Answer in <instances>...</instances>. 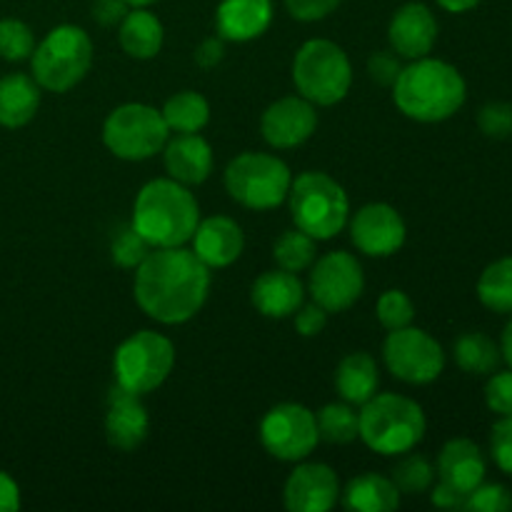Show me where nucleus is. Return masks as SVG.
Segmentation results:
<instances>
[{
    "mask_svg": "<svg viewBox=\"0 0 512 512\" xmlns=\"http://www.w3.org/2000/svg\"><path fill=\"white\" fill-rule=\"evenodd\" d=\"M500 355H503L505 363L512 368V320L505 325V330H503V340H500Z\"/></svg>",
    "mask_w": 512,
    "mask_h": 512,
    "instance_id": "obj_48",
    "label": "nucleus"
},
{
    "mask_svg": "<svg viewBox=\"0 0 512 512\" xmlns=\"http://www.w3.org/2000/svg\"><path fill=\"white\" fill-rule=\"evenodd\" d=\"M400 70H403V63H400V55L395 50H378L368 58V75L373 83L383 85H393L398 80Z\"/></svg>",
    "mask_w": 512,
    "mask_h": 512,
    "instance_id": "obj_41",
    "label": "nucleus"
},
{
    "mask_svg": "<svg viewBox=\"0 0 512 512\" xmlns=\"http://www.w3.org/2000/svg\"><path fill=\"white\" fill-rule=\"evenodd\" d=\"M380 385V370L373 355L350 353L340 360L338 370H335V388L338 395L350 405H365Z\"/></svg>",
    "mask_w": 512,
    "mask_h": 512,
    "instance_id": "obj_24",
    "label": "nucleus"
},
{
    "mask_svg": "<svg viewBox=\"0 0 512 512\" xmlns=\"http://www.w3.org/2000/svg\"><path fill=\"white\" fill-rule=\"evenodd\" d=\"M315 243L318 240L310 238L300 228L285 230L273 245V260L278 263V268L288 270V273H303V270H308L315 263V253H318Z\"/></svg>",
    "mask_w": 512,
    "mask_h": 512,
    "instance_id": "obj_31",
    "label": "nucleus"
},
{
    "mask_svg": "<svg viewBox=\"0 0 512 512\" xmlns=\"http://www.w3.org/2000/svg\"><path fill=\"white\" fill-rule=\"evenodd\" d=\"M485 403L495 415H512V368L490 375L485 385Z\"/></svg>",
    "mask_w": 512,
    "mask_h": 512,
    "instance_id": "obj_40",
    "label": "nucleus"
},
{
    "mask_svg": "<svg viewBox=\"0 0 512 512\" xmlns=\"http://www.w3.org/2000/svg\"><path fill=\"white\" fill-rule=\"evenodd\" d=\"M490 453H493L495 465L512 478V415H503V418L493 425Z\"/></svg>",
    "mask_w": 512,
    "mask_h": 512,
    "instance_id": "obj_39",
    "label": "nucleus"
},
{
    "mask_svg": "<svg viewBox=\"0 0 512 512\" xmlns=\"http://www.w3.org/2000/svg\"><path fill=\"white\" fill-rule=\"evenodd\" d=\"M223 58H225V40L220 38V35L203 40V43L198 45V50H195V63H198L200 68H215Z\"/></svg>",
    "mask_w": 512,
    "mask_h": 512,
    "instance_id": "obj_45",
    "label": "nucleus"
},
{
    "mask_svg": "<svg viewBox=\"0 0 512 512\" xmlns=\"http://www.w3.org/2000/svg\"><path fill=\"white\" fill-rule=\"evenodd\" d=\"M383 360L393 378L410 385L433 383L445 368V353L438 340L413 325L390 330L383 343Z\"/></svg>",
    "mask_w": 512,
    "mask_h": 512,
    "instance_id": "obj_11",
    "label": "nucleus"
},
{
    "mask_svg": "<svg viewBox=\"0 0 512 512\" xmlns=\"http://www.w3.org/2000/svg\"><path fill=\"white\" fill-rule=\"evenodd\" d=\"M150 250L153 248L145 243V238L133 228V225L120 228L118 233H115L113 245H110V255H113V260L120 268H138V265L148 258Z\"/></svg>",
    "mask_w": 512,
    "mask_h": 512,
    "instance_id": "obj_36",
    "label": "nucleus"
},
{
    "mask_svg": "<svg viewBox=\"0 0 512 512\" xmlns=\"http://www.w3.org/2000/svg\"><path fill=\"white\" fill-rule=\"evenodd\" d=\"M163 120L170 133H200L210 123V105L195 90H180L165 100Z\"/></svg>",
    "mask_w": 512,
    "mask_h": 512,
    "instance_id": "obj_28",
    "label": "nucleus"
},
{
    "mask_svg": "<svg viewBox=\"0 0 512 512\" xmlns=\"http://www.w3.org/2000/svg\"><path fill=\"white\" fill-rule=\"evenodd\" d=\"M320 440L333 445H348L358 438V413L350 403H330L315 415Z\"/></svg>",
    "mask_w": 512,
    "mask_h": 512,
    "instance_id": "obj_32",
    "label": "nucleus"
},
{
    "mask_svg": "<svg viewBox=\"0 0 512 512\" xmlns=\"http://www.w3.org/2000/svg\"><path fill=\"white\" fill-rule=\"evenodd\" d=\"M468 85L455 65L438 58H418L403 65L393 83V100L400 113L418 123H443L463 108Z\"/></svg>",
    "mask_w": 512,
    "mask_h": 512,
    "instance_id": "obj_2",
    "label": "nucleus"
},
{
    "mask_svg": "<svg viewBox=\"0 0 512 512\" xmlns=\"http://www.w3.org/2000/svg\"><path fill=\"white\" fill-rule=\"evenodd\" d=\"M405 220L388 203H370L350 220V240L370 258H390L405 245Z\"/></svg>",
    "mask_w": 512,
    "mask_h": 512,
    "instance_id": "obj_14",
    "label": "nucleus"
},
{
    "mask_svg": "<svg viewBox=\"0 0 512 512\" xmlns=\"http://www.w3.org/2000/svg\"><path fill=\"white\" fill-rule=\"evenodd\" d=\"M303 298L305 288L298 275L283 268L263 273L250 288V300L265 318H290L303 305Z\"/></svg>",
    "mask_w": 512,
    "mask_h": 512,
    "instance_id": "obj_23",
    "label": "nucleus"
},
{
    "mask_svg": "<svg viewBox=\"0 0 512 512\" xmlns=\"http://www.w3.org/2000/svg\"><path fill=\"white\" fill-rule=\"evenodd\" d=\"M163 23L148 8H130L120 23V48L135 60H150L163 48Z\"/></svg>",
    "mask_w": 512,
    "mask_h": 512,
    "instance_id": "obj_26",
    "label": "nucleus"
},
{
    "mask_svg": "<svg viewBox=\"0 0 512 512\" xmlns=\"http://www.w3.org/2000/svg\"><path fill=\"white\" fill-rule=\"evenodd\" d=\"M148 430L150 415L140 403V395L115 383L108 393V413H105V438H108L110 448L130 453L143 445Z\"/></svg>",
    "mask_w": 512,
    "mask_h": 512,
    "instance_id": "obj_17",
    "label": "nucleus"
},
{
    "mask_svg": "<svg viewBox=\"0 0 512 512\" xmlns=\"http://www.w3.org/2000/svg\"><path fill=\"white\" fill-rule=\"evenodd\" d=\"M165 170L183 185H200L213 173V148L198 133H178L163 148Z\"/></svg>",
    "mask_w": 512,
    "mask_h": 512,
    "instance_id": "obj_21",
    "label": "nucleus"
},
{
    "mask_svg": "<svg viewBox=\"0 0 512 512\" xmlns=\"http://www.w3.org/2000/svg\"><path fill=\"white\" fill-rule=\"evenodd\" d=\"M343 505L353 512H390L400 505V493L390 478L365 473L350 480L343 493Z\"/></svg>",
    "mask_w": 512,
    "mask_h": 512,
    "instance_id": "obj_27",
    "label": "nucleus"
},
{
    "mask_svg": "<svg viewBox=\"0 0 512 512\" xmlns=\"http://www.w3.org/2000/svg\"><path fill=\"white\" fill-rule=\"evenodd\" d=\"M440 485L468 498L485 480V455L473 440L455 438L438 455Z\"/></svg>",
    "mask_w": 512,
    "mask_h": 512,
    "instance_id": "obj_19",
    "label": "nucleus"
},
{
    "mask_svg": "<svg viewBox=\"0 0 512 512\" xmlns=\"http://www.w3.org/2000/svg\"><path fill=\"white\" fill-rule=\"evenodd\" d=\"M478 3L480 0H438L440 8L448 10V13H468V10H473Z\"/></svg>",
    "mask_w": 512,
    "mask_h": 512,
    "instance_id": "obj_47",
    "label": "nucleus"
},
{
    "mask_svg": "<svg viewBox=\"0 0 512 512\" xmlns=\"http://www.w3.org/2000/svg\"><path fill=\"white\" fill-rule=\"evenodd\" d=\"M463 510L470 512H510L512 510V493L505 485L498 483H480L473 493L465 498Z\"/></svg>",
    "mask_w": 512,
    "mask_h": 512,
    "instance_id": "obj_37",
    "label": "nucleus"
},
{
    "mask_svg": "<svg viewBox=\"0 0 512 512\" xmlns=\"http://www.w3.org/2000/svg\"><path fill=\"white\" fill-rule=\"evenodd\" d=\"M478 298L493 313H512V258H500L483 270Z\"/></svg>",
    "mask_w": 512,
    "mask_h": 512,
    "instance_id": "obj_30",
    "label": "nucleus"
},
{
    "mask_svg": "<svg viewBox=\"0 0 512 512\" xmlns=\"http://www.w3.org/2000/svg\"><path fill=\"white\" fill-rule=\"evenodd\" d=\"M293 83L313 105H335L350 93L353 65L333 40L313 38L300 45L293 60Z\"/></svg>",
    "mask_w": 512,
    "mask_h": 512,
    "instance_id": "obj_7",
    "label": "nucleus"
},
{
    "mask_svg": "<svg viewBox=\"0 0 512 512\" xmlns=\"http://www.w3.org/2000/svg\"><path fill=\"white\" fill-rule=\"evenodd\" d=\"M340 483L333 468L323 463H305L290 473L283 500L290 512H328L338 503Z\"/></svg>",
    "mask_w": 512,
    "mask_h": 512,
    "instance_id": "obj_16",
    "label": "nucleus"
},
{
    "mask_svg": "<svg viewBox=\"0 0 512 512\" xmlns=\"http://www.w3.org/2000/svg\"><path fill=\"white\" fill-rule=\"evenodd\" d=\"M425 413L398 393H375L358 413V438L378 455H403L425 435Z\"/></svg>",
    "mask_w": 512,
    "mask_h": 512,
    "instance_id": "obj_4",
    "label": "nucleus"
},
{
    "mask_svg": "<svg viewBox=\"0 0 512 512\" xmlns=\"http://www.w3.org/2000/svg\"><path fill=\"white\" fill-rule=\"evenodd\" d=\"M198 223V200L188 185L173 178H158L140 188L130 225L150 248H178L193 238Z\"/></svg>",
    "mask_w": 512,
    "mask_h": 512,
    "instance_id": "obj_3",
    "label": "nucleus"
},
{
    "mask_svg": "<svg viewBox=\"0 0 512 512\" xmlns=\"http://www.w3.org/2000/svg\"><path fill=\"white\" fill-rule=\"evenodd\" d=\"M20 508V488L8 473L0 470V512H15Z\"/></svg>",
    "mask_w": 512,
    "mask_h": 512,
    "instance_id": "obj_46",
    "label": "nucleus"
},
{
    "mask_svg": "<svg viewBox=\"0 0 512 512\" xmlns=\"http://www.w3.org/2000/svg\"><path fill=\"white\" fill-rule=\"evenodd\" d=\"M173 365L175 345L155 330H138L115 350V383L135 395L153 393L168 380Z\"/></svg>",
    "mask_w": 512,
    "mask_h": 512,
    "instance_id": "obj_10",
    "label": "nucleus"
},
{
    "mask_svg": "<svg viewBox=\"0 0 512 512\" xmlns=\"http://www.w3.org/2000/svg\"><path fill=\"white\" fill-rule=\"evenodd\" d=\"M273 23V0H223L215 13V28L230 43H250Z\"/></svg>",
    "mask_w": 512,
    "mask_h": 512,
    "instance_id": "obj_22",
    "label": "nucleus"
},
{
    "mask_svg": "<svg viewBox=\"0 0 512 512\" xmlns=\"http://www.w3.org/2000/svg\"><path fill=\"white\" fill-rule=\"evenodd\" d=\"M328 325V310L320 308L318 303H310V305H300L295 310V330H298L303 338H315L320 335Z\"/></svg>",
    "mask_w": 512,
    "mask_h": 512,
    "instance_id": "obj_43",
    "label": "nucleus"
},
{
    "mask_svg": "<svg viewBox=\"0 0 512 512\" xmlns=\"http://www.w3.org/2000/svg\"><path fill=\"white\" fill-rule=\"evenodd\" d=\"M190 240H193V253L208 268H228L243 255L245 248V235L240 225L225 215L200 220Z\"/></svg>",
    "mask_w": 512,
    "mask_h": 512,
    "instance_id": "obj_20",
    "label": "nucleus"
},
{
    "mask_svg": "<svg viewBox=\"0 0 512 512\" xmlns=\"http://www.w3.org/2000/svg\"><path fill=\"white\" fill-rule=\"evenodd\" d=\"M293 173L270 153H240L225 168V190L235 203L250 210L278 208L288 200Z\"/></svg>",
    "mask_w": 512,
    "mask_h": 512,
    "instance_id": "obj_8",
    "label": "nucleus"
},
{
    "mask_svg": "<svg viewBox=\"0 0 512 512\" xmlns=\"http://www.w3.org/2000/svg\"><path fill=\"white\" fill-rule=\"evenodd\" d=\"M125 3H128L130 8H148V5L158 3V0H125Z\"/></svg>",
    "mask_w": 512,
    "mask_h": 512,
    "instance_id": "obj_49",
    "label": "nucleus"
},
{
    "mask_svg": "<svg viewBox=\"0 0 512 512\" xmlns=\"http://www.w3.org/2000/svg\"><path fill=\"white\" fill-rule=\"evenodd\" d=\"M30 63L40 88L65 93L88 75L93 65V40L78 25H58L35 45Z\"/></svg>",
    "mask_w": 512,
    "mask_h": 512,
    "instance_id": "obj_6",
    "label": "nucleus"
},
{
    "mask_svg": "<svg viewBox=\"0 0 512 512\" xmlns=\"http://www.w3.org/2000/svg\"><path fill=\"white\" fill-rule=\"evenodd\" d=\"M455 363L460 370L470 375H490L495 373L500 363V348L495 340H490L485 333H463L455 340Z\"/></svg>",
    "mask_w": 512,
    "mask_h": 512,
    "instance_id": "obj_29",
    "label": "nucleus"
},
{
    "mask_svg": "<svg viewBox=\"0 0 512 512\" xmlns=\"http://www.w3.org/2000/svg\"><path fill=\"white\" fill-rule=\"evenodd\" d=\"M130 5L125 0H95L93 3V20L103 28H113V25L123 23L128 15Z\"/></svg>",
    "mask_w": 512,
    "mask_h": 512,
    "instance_id": "obj_44",
    "label": "nucleus"
},
{
    "mask_svg": "<svg viewBox=\"0 0 512 512\" xmlns=\"http://www.w3.org/2000/svg\"><path fill=\"white\" fill-rule=\"evenodd\" d=\"M478 128L493 140H505L512 135V105L488 103L478 113Z\"/></svg>",
    "mask_w": 512,
    "mask_h": 512,
    "instance_id": "obj_38",
    "label": "nucleus"
},
{
    "mask_svg": "<svg viewBox=\"0 0 512 512\" xmlns=\"http://www.w3.org/2000/svg\"><path fill=\"white\" fill-rule=\"evenodd\" d=\"M308 290L313 303L325 308L328 313H343L353 308L365 290L363 265L353 253L333 250L310 265Z\"/></svg>",
    "mask_w": 512,
    "mask_h": 512,
    "instance_id": "obj_13",
    "label": "nucleus"
},
{
    "mask_svg": "<svg viewBox=\"0 0 512 512\" xmlns=\"http://www.w3.org/2000/svg\"><path fill=\"white\" fill-rule=\"evenodd\" d=\"M35 50V35L23 20L15 18H5L0 20V55L5 60H18L30 58Z\"/></svg>",
    "mask_w": 512,
    "mask_h": 512,
    "instance_id": "obj_34",
    "label": "nucleus"
},
{
    "mask_svg": "<svg viewBox=\"0 0 512 512\" xmlns=\"http://www.w3.org/2000/svg\"><path fill=\"white\" fill-rule=\"evenodd\" d=\"M390 480L395 483L400 495H423L433 488L435 468L428 458L418 453H403V458L390 470Z\"/></svg>",
    "mask_w": 512,
    "mask_h": 512,
    "instance_id": "obj_33",
    "label": "nucleus"
},
{
    "mask_svg": "<svg viewBox=\"0 0 512 512\" xmlns=\"http://www.w3.org/2000/svg\"><path fill=\"white\" fill-rule=\"evenodd\" d=\"M315 128H318V113H315V105L303 95L275 100L260 118V133L265 143L278 150L298 148L305 140L313 138Z\"/></svg>",
    "mask_w": 512,
    "mask_h": 512,
    "instance_id": "obj_15",
    "label": "nucleus"
},
{
    "mask_svg": "<svg viewBox=\"0 0 512 512\" xmlns=\"http://www.w3.org/2000/svg\"><path fill=\"white\" fill-rule=\"evenodd\" d=\"M378 320L385 330H400L413 325L415 305L403 290H385L378 300Z\"/></svg>",
    "mask_w": 512,
    "mask_h": 512,
    "instance_id": "obj_35",
    "label": "nucleus"
},
{
    "mask_svg": "<svg viewBox=\"0 0 512 512\" xmlns=\"http://www.w3.org/2000/svg\"><path fill=\"white\" fill-rule=\"evenodd\" d=\"M40 108V85L23 73L5 75L0 80V125L23 128Z\"/></svg>",
    "mask_w": 512,
    "mask_h": 512,
    "instance_id": "obj_25",
    "label": "nucleus"
},
{
    "mask_svg": "<svg viewBox=\"0 0 512 512\" xmlns=\"http://www.w3.org/2000/svg\"><path fill=\"white\" fill-rule=\"evenodd\" d=\"M260 440L273 458L283 463H300L320 443L315 413L298 403L275 405L260 423Z\"/></svg>",
    "mask_w": 512,
    "mask_h": 512,
    "instance_id": "obj_12",
    "label": "nucleus"
},
{
    "mask_svg": "<svg viewBox=\"0 0 512 512\" xmlns=\"http://www.w3.org/2000/svg\"><path fill=\"white\" fill-rule=\"evenodd\" d=\"M390 48L405 60L425 58L438 40V20L423 3H408L393 15L388 28Z\"/></svg>",
    "mask_w": 512,
    "mask_h": 512,
    "instance_id": "obj_18",
    "label": "nucleus"
},
{
    "mask_svg": "<svg viewBox=\"0 0 512 512\" xmlns=\"http://www.w3.org/2000/svg\"><path fill=\"white\" fill-rule=\"evenodd\" d=\"M290 215L295 228L315 240H330L348 225L350 200L343 185L328 173L308 170L290 183Z\"/></svg>",
    "mask_w": 512,
    "mask_h": 512,
    "instance_id": "obj_5",
    "label": "nucleus"
},
{
    "mask_svg": "<svg viewBox=\"0 0 512 512\" xmlns=\"http://www.w3.org/2000/svg\"><path fill=\"white\" fill-rule=\"evenodd\" d=\"M135 303L163 325L188 323L203 310L210 293V268L183 248H153L135 268Z\"/></svg>",
    "mask_w": 512,
    "mask_h": 512,
    "instance_id": "obj_1",
    "label": "nucleus"
},
{
    "mask_svg": "<svg viewBox=\"0 0 512 512\" xmlns=\"http://www.w3.org/2000/svg\"><path fill=\"white\" fill-rule=\"evenodd\" d=\"M170 138V128L165 125L163 113L153 105L125 103L115 108L103 123V143L115 158L148 160L163 153Z\"/></svg>",
    "mask_w": 512,
    "mask_h": 512,
    "instance_id": "obj_9",
    "label": "nucleus"
},
{
    "mask_svg": "<svg viewBox=\"0 0 512 512\" xmlns=\"http://www.w3.org/2000/svg\"><path fill=\"white\" fill-rule=\"evenodd\" d=\"M343 0H285V8L295 20L303 23H315L333 13Z\"/></svg>",
    "mask_w": 512,
    "mask_h": 512,
    "instance_id": "obj_42",
    "label": "nucleus"
}]
</instances>
